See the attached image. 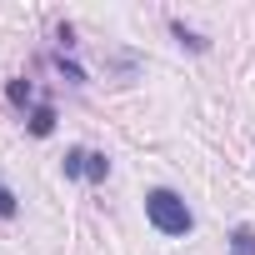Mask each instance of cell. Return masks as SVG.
Listing matches in <instances>:
<instances>
[{
    "label": "cell",
    "mask_w": 255,
    "mask_h": 255,
    "mask_svg": "<svg viewBox=\"0 0 255 255\" xmlns=\"http://www.w3.org/2000/svg\"><path fill=\"white\" fill-rule=\"evenodd\" d=\"M145 220H150L160 235H170V240H185V235L195 230V215H190L185 195H180V190H170V185L145 190Z\"/></svg>",
    "instance_id": "cell-1"
},
{
    "label": "cell",
    "mask_w": 255,
    "mask_h": 255,
    "mask_svg": "<svg viewBox=\"0 0 255 255\" xmlns=\"http://www.w3.org/2000/svg\"><path fill=\"white\" fill-rule=\"evenodd\" d=\"M25 130L35 135V140H45V135H55V105L50 100H40L30 115H25Z\"/></svg>",
    "instance_id": "cell-2"
},
{
    "label": "cell",
    "mask_w": 255,
    "mask_h": 255,
    "mask_svg": "<svg viewBox=\"0 0 255 255\" xmlns=\"http://www.w3.org/2000/svg\"><path fill=\"white\" fill-rule=\"evenodd\" d=\"M5 95H10V105H15V110H35V105H40V100H35V85H30L25 75H15V80L5 85Z\"/></svg>",
    "instance_id": "cell-3"
},
{
    "label": "cell",
    "mask_w": 255,
    "mask_h": 255,
    "mask_svg": "<svg viewBox=\"0 0 255 255\" xmlns=\"http://www.w3.org/2000/svg\"><path fill=\"white\" fill-rule=\"evenodd\" d=\"M170 35H175V40H180L185 50H195V55H205V50H210V40H205V35H195V30H190L185 20H170Z\"/></svg>",
    "instance_id": "cell-4"
},
{
    "label": "cell",
    "mask_w": 255,
    "mask_h": 255,
    "mask_svg": "<svg viewBox=\"0 0 255 255\" xmlns=\"http://www.w3.org/2000/svg\"><path fill=\"white\" fill-rule=\"evenodd\" d=\"M85 180H90V185H105V180H110V155H105V150H90V155H85Z\"/></svg>",
    "instance_id": "cell-5"
},
{
    "label": "cell",
    "mask_w": 255,
    "mask_h": 255,
    "mask_svg": "<svg viewBox=\"0 0 255 255\" xmlns=\"http://www.w3.org/2000/svg\"><path fill=\"white\" fill-rule=\"evenodd\" d=\"M85 155H90L85 145H70V150H65V160H60L65 180H85Z\"/></svg>",
    "instance_id": "cell-6"
},
{
    "label": "cell",
    "mask_w": 255,
    "mask_h": 255,
    "mask_svg": "<svg viewBox=\"0 0 255 255\" xmlns=\"http://www.w3.org/2000/svg\"><path fill=\"white\" fill-rule=\"evenodd\" d=\"M230 255H255V230L250 225H235L230 230Z\"/></svg>",
    "instance_id": "cell-7"
},
{
    "label": "cell",
    "mask_w": 255,
    "mask_h": 255,
    "mask_svg": "<svg viewBox=\"0 0 255 255\" xmlns=\"http://www.w3.org/2000/svg\"><path fill=\"white\" fill-rule=\"evenodd\" d=\"M15 215H20V195L0 180V220H15Z\"/></svg>",
    "instance_id": "cell-8"
},
{
    "label": "cell",
    "mask_w": 255,
    "mask_h": 255,
    "mask_svg": "<svg viewBox=\"0 0 255 255\" xmlns=\"http://www.w3.org/2000/svg\"><path fill=\"white\" fill-rule=\"evenodd\" d=\"M55 70H60V75H65L70 85H85V70H80V65L70 60V55H55Z\"/></svg>",
    "instance_id": "cell-9"
},
{
    "label": "cell",
    "mask_w": 255,
    "mask_h": 255,
    "mask_svg": "<svg viewBox=\"0 0 255 255\" xmlns=\"http://www.w3.org/2000/svg\"><path fill=\"white\" fill-rule=\"evenodd\" d=\"M55 45H60V55H65V50H75V25H65V20H60V25H55Z\"/></svg>",
    "instance_id": "cell-10"
}]
</instances>
